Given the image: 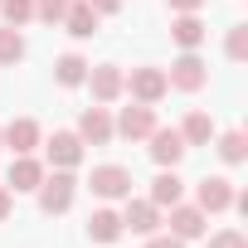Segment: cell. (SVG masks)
<instances>
[{"instance_id": "1", "label": "cell", "mask_w": 248, "mask_h": 248, "mask_svg": "<svg viewBox=\"0 0 248 248\" xmlns=\"http://www.w3.org/2000/svg\"><path fill=\"white\" fill-rule=\"evenodd\" d=\"M39 209L44 214H63L68 204H73V195H78V180H73V170H54V175H44L39 180Z\"/></svg>"}, {"instance_id": "2", "label": "cell", "mask_w": 248, "mask_h": 248, "mask_svg": "<svg viewBox=\"0 0 248 248\" xmlns=\"http://www.w3.org/2000/svg\"><path fill=\"white\" fill-rule=\"evenodd\" d=\"M122 93H132V102H146V107H156V102L170 93V83H166V68H132V78H122Z\"/></svg>"}, {"instance_id": "3", "label": "cell", "mask_w": 248, "mask_h": 248, "mask_svg": "<svg viewBox=\"0 0 248 248\" xmlns=\"http://www.w3.org/2000/svg\"><path fill=\"white\" fill-rule=\"evenodd\" d=\"M166 83H170V88H180V93H200V88L209 83V68H204V59H200L195 49H185V54L170 63Z\"/></svg>"}, {"instance_id": "4", "label": "cell", "mask_w": 248, "mask_h": 248, "mask_svg": "<svg viewBox=\"0 0 248 248\" xmlns=\"http://www.w3.org/2000/svg\"><path fill=\"white\" fill-rule=\"evenodd\" d=\"M146 141H151V161H156L161 170H175V166H180V156L190 151V146H185V137H180V127H156Z\"/></svg>"}, {"instance_id": "5", "label": "cell", "mask_w": 248, "mask_h": 248, "mask_svg": "<svg viewBox=\"0 0 248 248\" xmlns=\"http://www.w3.org/2000/svg\"><path fill=\"white\" fill-rule=\"evenodd\" d=\"M233 180H224V175H204L200 185H195V204L204 209V214H224V209H233Z\"/></svg>"}, {"instance_id": "6", "label": "cell", "mask_w": 248, "mask_h": 248, "mask_svg": "<svg viewBox=\"0 0 248 248\" xmlns=\"http://www.w3.org/2000/svg\"><path fill=\"white\" fill-rule=\"evenodd\" d=\"M88 185H93V195H97V200H127L137 180H132V170H127V166H97Z\"/></svg>"}, {"instance_id": "7", "label": "cell", "mask_w": 248, "mask_h": 248, "mask_svg": "<svg viewBox=\"0 0 248 248\" xmlns=\"http://www.w3.org/2000/svg\"><path fill=\"white\" fill-rule=\"evenodd\" d=\"M112 132H122L127 141H146V137L156 132V112H151L146 102H132V107H122V117L112 122Z\"/></svg>"}, {"instance_id": "8", "label": "cell", "mask_w": 248, "mask_h": 248, "mask_svg": "<svg viewBox=\"0 0 248 248\" xmlns=\"http://www.w3.org/2000/svg\"><path fill=\"white\" fill-rule=\"evenodd\" d=\"M44 146H49V166H54V170H73V166L83 161V137H78V132H54Z\"/></svg>"}, {"instance_id": "9", "label": "cell", "mask_w": 248, "mask_h": 248, "mask_svg": "<svg viewBox=\"0 0 248 248\" xmlns=\"http://www.w3.org/2000/svg\"><path fill=\"white\" fill-rule=\"evenodd\" d=\"M83 83L93 88V102H117V97H122V68H117V63H97V68H88Z\"/></svg>"}, {"instance_id": "10", "label": "cell", "mask_w": 248, "mask_h": 248, "mask_svg": "<svg viewBox=\"0 0 248 248\" xmlns=\"http://www.w3.org/2000/svg\"><path fill=\"white\" fill-rule=\"evenodd\" d=\"M78 137H83V146H107L117 132H112V117H107V107H88L83 117H78Z\"/></svg>"}, {"instance_id": "11", "label": "cell", "mask_w": 248, "mask_h": 248, "mask_svg": "<svg viewBox=\"0 0 248 248\" xmlns=\"http://www.w3.org/2000/svg\"><path fill=\"white\" fill-rule=\"evenodd\" d=\"M122 229H132V233H156V229H161V209H156L151 200H132V195H127Z\"/></svg>"}, {"instance_id": "12", "label": "cell", "mask_w": 248, "mask_h": 248, "mask_svg": "<svg viewBox=\"0 0 248 248\" xmlns=\"http://www.w3.org/2000/svg\"><path fill=\"white\" fill-rule=\"evenodd\" d=\"M0 132H5V146H10L15 156H30V151L44 141V137H39V122H34V117H15L10 127H0Z\"/></svg>"}, {"instance_id": "13", "label": "cell", "mask_w": 248, "mask_h": 248, "mask_svg": "<svg viewBox=\"0 0 248 248\" xmlns=\"http://www.w3.org/2000/svg\"><path fill=\"white\" fill-rule=\"evenodd\" d=\"M204 219H209V214H204L200 204H170V233L185 238V243L204 233Z\"/></svg>"}, {"instance_id": "14", "label": "cell", "mask_w": 248, "mask_h": 248, "mask_svg": "<svg viewBox=\"0 0 248 248\" xmlns=\"http://www.w3.org/2000/svg\"><path fill=\"white\" fill-rule=\"evenodd\" d=\"M49 170L34 161V156H15L10 161V195H25V190H39V180H44Z\"/></svg>"}, {"instance_id": "15", "label": "cell", "mask_w": 248, "mask_h": 248, "mask_svg": "<svg viewBox=\"0 0 248 248\" xmlns=\"http://www.w3.org/2000/svg\"><path fill=\"white\" fill-rule=\"evenodd\" d=\"M122 233H127L122 229V214H112V209H93L88 214V238L93 243H117Z\"/></svg>"}, {"instance_id": "16", "label": "cell", "mask_w": 248, "mask_h": 248, "mask_svg": "<svg viewBox=\"0 0 248 248\" xmlns=\"http://www.w3.org/2000/svg\"><path fill=\"white\" fill-rule=\"evenodd\" d=\"M63 25H68L73 39H93V34H97V10L88 5V0H73L68 15H63Z\"/></svg>"}, {"instance_id": "17", "label": "cell", "mask_w": 248, "mask_h": 248, "mask_svg": "<svg viewBox=\"0 0 248 248\" xmlns=\"http://www.w3.org/2000/svg\"><path fill=\"white\" fill-rule=\"evenodd\" d=\"M180 195H185V180H180L175 170H161V175L151 180V204H156V209H170V204H180Z\"/></svg>"}, {"instance_id": "18", "label": "cell", "mask_w": 248, "mask_h": 248, "mask_svg": "<svg viewBox=\"0 0 248 248\" xmlns=\"http://www.w3.org/2000/svg\"><path fill=\"white\" fill-rule=\"evenodd\" d=\"M180 137H185V146H209V141L219 137V127H214L209 112H190L185 127H180Z\"/></svg>"}, {"instance_id": "19", "label": "cell", "mask_w": 248, "mask_h": 248, "mask_svg": "<svg viewBox=\"0 0 248 248\" xmlns=\"http://www.w3.org/2000/svg\"><path fill=\"white\" fill-rule=\"evenodd\" d=\"M170 39H175L180 49H200V44H204V20H200V15H175V20H170Z\"/></svg>"}, {"instance_id": "20", "label": "cell", "mask_w": 248, "mask_h": 248, "mask_svg": "<svg viewBox=\"0 0 248 248\" xmlns=\"http://www.w3.org/2000/svg\"><path fill=\"white\" fill-rule=\"evenodd\" d=\"M88 68H93V63H88L83 54H63V59L54 63V78H59L63 88H78V83L88 78Z\"/></svg>"}, {"instance_id": "21", "label": "cell", "mask_w": 248, "mask_h": 248, "mask_svg": "<svg viewBox=\"0 0 248 248\" xmlns=\"http://www.w3.org/2000/svg\"><path fill=\"white\" fill-rule=\"evenodd\" d=\"M219 141V156L229 161V166H243L248 161V137L243 132H224V137H214Z\"/></svg>"}, {"instance_id": "22", "label": "cell", "mask_w": 248, "mask_h": 248, "mask_svg": "<svg viewBox=\"0 0 248 248\" xmlns=\"http://www.w3.org/2000/svg\"><path fill=\"white\" fill-rule=\"evenodd\" d=\"M20 59H25V34L5 25V30H0V63H5V68H15Z\"/></svg>"}, {"instance_id": "23", "label": "cell", "mask_w": 248, "mask_h": 248, "mask_svg": "<svg viewBox=\"0 0 248 248\" xmlns=\"http://www.w3.org/2000/svg\"><path fill=\"white\" fill-rule=\"evenodd\" d=\"M0 15H5L10 30H20V25L34 20V0H0Z\"/></svg>"}, {"instance_id": "24", "label": "cell", "mask_w": 248, "mask_h": 248, "mask_svg": "<svg viewBox=\"0 0 248 248\" xmlns=\"http://www.w3.org/2000/svg\"><path fill=\"white\" fill-rule=\"evenodd\" d=\"M68 5H73V0H34V20H44V25H63Z\"/></svg>"}, {"instance_id": "25", "label": "cell", "mask_w": 248, "mask_h": 248, "mask_svg": "<svg viewBox=\"0 0 248 248\" xmlns=\"http://www.w3.org/2000/svg\"><path fill=\"white\" fill-rule=\"evenodd\" d=\"M224 54H229L233 63H243V59H248V25H233V30H229V39H224Z\"/></svg>"}, {"instance_id": "26", "label": "cell", "mask_w": 248, "mask_h": 248, "mask_svg": "<svg viewBox=\"0 0 248 248\" xmlns=\"http://www.w3.org/2000/svg\"><path fill=\"white\" fill-rule=\"evenodd\" d=\"M209 248H248V238H243L238 229H219V233L209 238Z\"/></svg>"}, {"instance_id": "27", "label": "cell", "mask_w": 248, "mask_h": 248, "mask_svg": "<svg viewBox=\"0 0 248 248\" xmlns=\"http://www.w3.org/2000/svg\"><path fill=\"white\" fill-rule=\"evenodd\" d=\"M146 248H185V238H175V233H146Z\"/></svg>"}, {"instance_id": "28", "label": "cell", "mask_w": 248, "mask_h": 248, "mask_svg": "<svg viewBox=\"0 0 248 248\" xmlns=\"http://www.w3.org/2000/svg\"><path fill=\"white\" fill-rule=\"evenodd\" d=\"M170 10H175V15H200L204 0H170Z\"/></svg>"}, {"instance_id": "29", "label": "cell", "mask_w": 248, "mask_h": 248, "mask_svg": "<svg viewBox=\"0 0 248 248\" xmlns=\"http://www.w3.org/2000/svg\"><path fill=\"white\" fill-rule=\"evenodd\" d=\"M88 5H93L97 15H117V10H122V0H88Z\"/></svg>"}, {"instance_id": "30", "label": "cell", "mask_w": 248, "mask_h": 248, "mask_svg": "<svg viewBox=\"0 0 248 248\" xmlns=\"http://www.w3.org/2000/svg\"><path fill=\"white\" fill-rule=\"evenodd\" d=\"M10 209H15V195H10V190H0V219H10Z\"/></svg>"}, {"instance_id": "31", "label": "cell", "mask_w": 248, "mask_h": 248, "mask_svg": "<svg viewBox=\"0 0 248 248\" xmlns=\"http://www.w3.org/2000/svg\"><path fill=\"white\" fill-rule=\"evenodd\" d=\"M0 146H5V132H0Z\"/></svg>"}]
</instances>
